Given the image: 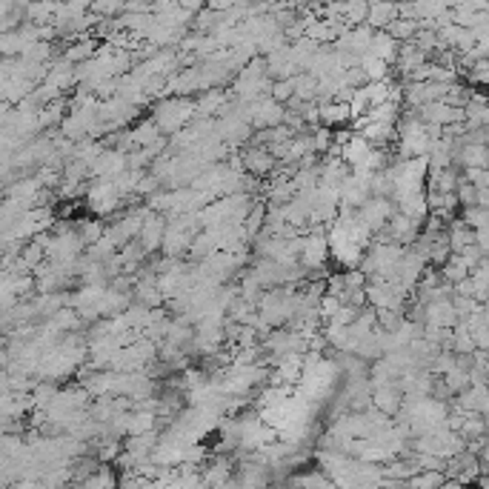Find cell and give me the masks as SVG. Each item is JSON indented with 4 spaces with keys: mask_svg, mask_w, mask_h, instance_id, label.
I'll list each match as a JSON object with an SVG mask.
<instances>
[{
    "mask_svg": "<svg viewBox=\"0 0 489 489\" xmlns=\"http://www.w3.org/2000/svg\"><path fill=\"white\" fill-rule=\"evenodd\" d=\"M392 215V206L381 198V195H375V200H363V215H361V223H366L369 229H378V226H384V221Z\"/></svg>",
    "mask_w": 489,
    "mask_h": 489,
    "instance_id": "1",
    "label": "cell"
},
{
    "mask_svg": "<svg viewBox=\"0 0 489 489\" xmlns=\"http://www.w3.org/2000/svg\"><path fill=\"white\" fill-rule=\"evenodd\" d=\"M141 238H144V249H146V252H149V249H157L160 241H163V221H157V218L144 221V223H141Z\"/></svg>",
    "mask_w": 489,
    "mask_h": 489,
    "instance_id": "2",
    "label": "cell"
},
{
    "mask_svg": "<svg viewBox=\"0 0 489 489\" xmlns=\"http://www.w3.org/2000/svg\"><path fill=\"white\" fill-rule=\"evenodd\" d=\"M369 149H372V146H369L366 137H352V141H346V146H343V157L355 166V163H358Z\"/></svg>",
    "mask_w": 489,
    "mask_h": 489,
    "instance_id": "3",
    "label": "cell"
},
{
    "mask_svg": "<svg viewBox=\"0 0 489 489\" xmlns=\"http://www.w3.org/2000/svg\"><path fill=\"white\" fill-rule=\"evenodd\" d=\"M272 163H275V157L266 155V152H252V155H249V169H252V172H269Z\"/></svg>",
    "mask_w": 489,
    "mask_h": 489,
    "instance_id": "4",
    "label": "cell"
},
{
    "mask_svg": "<svg viewBox=\"0 0 489 489\" xmlns=\"http://www.w3.org/2000/svg\"><path fill=\"white\" fill-rule=\"evenodd\" d=\"M375 404H378L384 412H395L401 401H395V392H392V389L381 386V389H378V395H375Z\"/></svg>",
    "mask_w": 489,
    "mask_h": 489,
    "instance_id": "5",
    "label": "cell"
}]
</instances>
